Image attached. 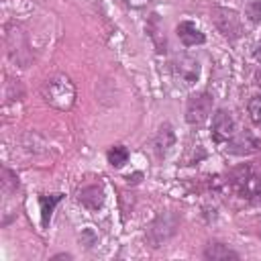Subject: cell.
Returning a JSON list of instances; mask_svg holds the SVG:
<instances>
[{"mask_svg": "<svg viewBox=\"0 0 261 261\" xmlns=\"http://www.w3.org/2000/svg\"><path fill=\"white\" fill-rule=\"evenodd\" d=\"M41 96L47 104L57 110H69L75 104V86L65 73H55L47 77L41 86Z\"/></svg>", "mask_w": 261, "mask_h": 261, "instance_id": "6da1fadb", "label": "cell"}, {"mask_svg": "<svg viewBox=\"0 0 261 261\" xmlns=\"http://www.w3.org/2000/svg\"><path fill=\"white\" fill-rule=\"evenodd\" d=\"M177 226H179L177 214H173V212H163V214H159V216L151 222V226H149V230H147V241H149V245H151V247H161L163 243H167V241L175 234Z\"/></svg>", "mask_w": 261, "mask_h": 261, "instance_id": "7a4b0ae2", "label": "cell"}, {"mask_svg": "<svg viewBox=\"0 0 261 261\" xmlns=\"http://www.w3.org/2000/svg\"><path fill=\"white\" fill-rule=\"evenodd\" d=\"M212 20L216 24V29L228 37V39H234L241 35L243 31V24H241V16L237 10L232 8H222V6H214L212 8Z\"/></svg>", "mask_w": 261, "mask_h": 261, "instance_id": "3957f363", "label": "cell"}, {"mask_svg": "<svg viewBox=\"0 0 261 261\" xmlns=\"http://www.w3.org/2000/svg\"><path fill=\"white\" fill-rule=\"evenodd\" d=\"M212 112V96L208 92H202V94H196L188 100V106H186V120L190 124H202Z\"/></svg>", "mask_w": 261, "mask_h": 261, "instance_id": "277c9868", "label": "cell"}, {"mask_svg": "<svg viewBox=\"0 0 261 261\" xmlns=\"http://www.w3.org/2000/svg\"><path fill=\"white\" fill-rule=\"evenodd\" d=\"M259 147H261V141L251 130H243L239 135H232L226 141V151L232 155H251V153H257Z\"/></svg>", "mask_w": 261, "mask_h": 261, "instance_id": "5b68a950", "label": "cell"}, {"mask_svg": "<svg viewBox=\"0 0 261 261\" xmlns=\"http://www.w3.org/2000/svg\"><path fill=\"white\" fill-rule=\"evenodd\" d=\"M173 73L181 84L192 86L200 77V63H198V59H194L190 55H179L173 61Z\"/></svg>", "mask_w": 261, "mask_h": 261, "instance_id": "8992f818", "label": "cell"}, {"mask_svg": "<svg viewBox=\"0 0 261 261\" xmlns=\"http://www.w3.org/2000/svg\"><path fill=\"white\" fill-rule=\"evenodd\" d=\"M234 135V118L226 110H216L212 118V139L216 143H226Z\"/></svg>", "mask_w": 261, "mask_h": 261, "instance_id": "52a82bcc", "label": "cell"}, {"mask_svg": "<svg viewBox=\"0 0 261 261\" xmlns=\"http://www.w3.org/2000/svg\"><path fill=\"white\" fill-rule=\"evenodd\" d=\"M175 33H177V37H179V41L186 45V47H192V45H202L204 41H206V35L194 24V22H190V20H184V22H179L177 24V29H175Z\"/></svg>", "mask_w": 261, "mask_h": 261, "instance_id": "ba28073f", "label": "cell"}, {"mask_svg": "<svg viewBox=\"0 0 261 261\" xmlns=\"http://www.w3.org/2000/svg\"><path fill=\"white\" fill-rule=\"evenodd\" d=\"M175 145V133H173V126L169 122H163L155 135V153L159 157H165L171 147Z\"/></svg>", "mask_w": 261, "mask_h": 261, "instance_id": "9c48e42d", "label": "cell"}, {"mask_svg": "<svg viewBox=\"0 0 261 261\" xmlns=\"http://www.w3.org/2000/svg\"><path fill=\"white\" fill-rule=\"evenodd\" d=\"M77 200H80V204H84L86 208H90V210H98V208L104 204V190H102L100 186H96V184L86 186V188L80 190Z\"/></svg>", "mask_w": 261, "mask_h": 261, "instance_id": "30bf717a", "label": "cell"}, {"mask_svg": "<svg viewBox=\"0 0 261 261\" xmlns=\"http://www.w3.org/2000/svg\"><path fill=\"white\" fill-rule=\"evenodd\" d=\"M204 257L212 259V261H228V259H239V253L228 249L222 243H210L206 247V251H204Z\"/></svg>", "mask_w": 261, "mask_h": 261, "instance_id": "8fae6325", "label": "cell"}, {"mask_svg": "<svg viewBox=\"0 0 261 261\" xmlns=\"http://www.w3.org/2000/svg\"><path fill=\"white\" fill-rule=\"evenodd\" d=\"M147 31H149V37L153 39V45L157 51H165V35L161 33V22H159V16L157 14H151L149 18V24H147Z\"/></svg>", "mask_w": 261, "mask_h": 261, "instance_id": "7c38bea8", "label": "cell"}, {"mask_svg": "<svg viewBox=\"0 0 261 261\" xmlns=\"http://www.w3.org/2000/svg\"><path fill=\"white\" fill-rule=\"evenodd\" d=\"M106 157H108V163H110L112 167H122V165L128 161V151H126V147H122V145H114V147L108 149Z\"/></svg>", "mask_w": 261, "mask_h": 261, "instance_id": "4fadbf2b", "label": "cell"}, {"mask_svg": "<svg viewBox=\"0 0 261 261\" xmlns=\"http://www.w3.org/2000/svg\"><path fill=\"white\" fill-rule=\"evenodd\" d=\"M61 200V194H53V196H41V200H39V204H41V216H43V224H47L49 222V218H51V212H53V208H55V204Z\"/></svg>", "mask_w": 261, "mask_h": 261, "instance_id": "5bb4252c", "label": "cell"}, {"mask_svg": "<svg viewBox=\"0 0 261 261\" xmlns=\"http://www.w3.org/2000/svg\"><path fill=\"white\" fill-rule=\"evenodd\" d=\"M249 116L255 124H261V94L249 100Z\"/></svg>", "mask_w": 261, "mask_h": 261, "instance_id": "9a60e30c", "label": "cell"}, {"mask_svg": "<svg viewBox=\"0 0 261 261\" xmlns=\"http://www.w3.org/2000/svg\"><path fill=\"white\" fill-rule=\"evenodd\" d=\"M247 16L251 22H261V0H255L247 6Z\"/></svg>", "mask_w": 261, "mask_h": 261, "instance_id": "2e32d148", "label": "cell"}, {"mask_svg": "<svg viewBox=\"0 0 261 261\" xmlns=\"http://www.w3.org/2000/svg\"><path fill=\"white\" fill-rule=\"evenodd\" d=\"M130 8H143V6H147L149 4V0H124Z\"/></svg>", "mask_w": 261, "mask_h": 261, "instance_id": "e0dca14e", "label": "cell"}, {"mask_svg": "<svg viewBox=\"0 0 261 261\" xmlns=\"http://www.w3.org/2000/svg\"><path fill=\"white\" fill-rule=\"evenodd\" d=\"M253 202H255V204H261V194H257V196L253 198Z\"/></svg>", "mask_w": 261, "mask_h": 261, "instance_id": "ac0fdd59", "label": "cell"}, {"mask_svg": "<svg viewBox=\"0 0 261 261\" xmlns=\"http://www.w3.org/2000/svg\"><path fill=\"white\" fill-rule=\"evenodd\" d=\"M255 80H257V84H259V86H261V69H259V71H257V75H255Z\"/></svg>", "mask_w": 261, "mask_h": 261, "instance_id": "d6986e66", "label": "cell"}, {"mask_svg": "<svg viewBox=\"0 0 261 261\" xmlns=\"http://www.w3.org/2000/svg\"><path fill=\"white\" fill-rule=\"evenodd\" d=\"M257 226H259V234H261V218H259V222H257Z\"/></svg>", "mask_w": 261, "mask_h": 261, "instance_id": "ffe728a7", "label": "cell"}]
</instances>
